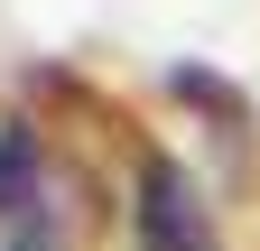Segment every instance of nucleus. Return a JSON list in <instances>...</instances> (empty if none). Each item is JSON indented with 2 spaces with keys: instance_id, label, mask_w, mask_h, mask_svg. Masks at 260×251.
<instances>
[{
  "instance_id": "obj_1",
  "label": "nucleus",
  "mask_w": 260,
  "mask_h": 251,
  "mask_svg": "<svg viewBox=\"0 0 260 251\" xmlns=\"http://www.w3.org/2000/svg\"><path fill=\"white\" fill-rule=\"evenodd\" d=\"M0 251H75V205L28 121H0Z\"/></svg>"
},
{
  "instance_id": "obj_2",
  "label": "nucleus",
  "mask_w": 260,
  "mask_h": 251,
  "mask_svg": "<svg viewBox=\"0 0 260 251\" xmlns=\"http://www.w3.org/2000/svg\"><path fill=\"white\" fill-rule=\"evenodd\" d=\"M130 242L140 251H223L214 233V205L195 196V177L177 159H140V177H130Z\"/></svg>"
}]
</instances>
